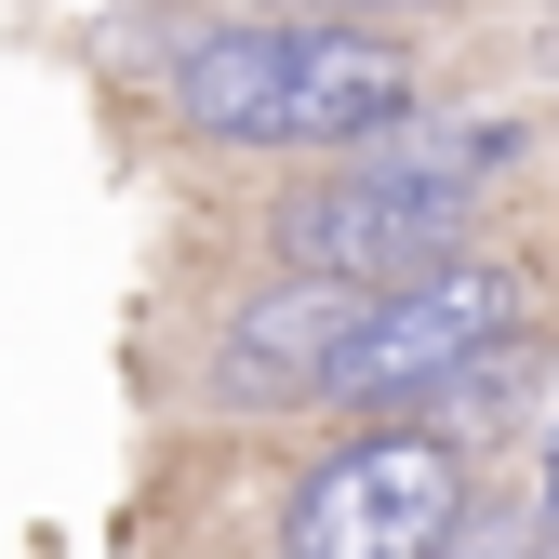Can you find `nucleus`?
I'll use <instances>...</instances> for the list:
<instances>
[{"mask_svg": "<svg viewBox=\"0 0 559 559\" xmlns=\"http://www.w3.org/2000/svg\"><path fill=\"white\" fill-rule=\"evenodd\" d=\"M160 107L187 147L333 160L427 107V67H413V40L346 14H160Z\"/></svg>", "mask_w": 559, "mask_h": 559, "instance_id": "nucleus-1", "label": "nucleus"}, {"mask_svg": "<svg viewBox=\"0 0 559 559\" xmlns=\"http://www.w3.org/2000/svg\"><path fill=\"white\" fill-rule=\"evenodd\" d=\"M479 493V440L440 413H333V440L280 479V559H440Z\"/></svg>", "mask_w": 559, "mask_h": 559, "instance_id": "nucleus-2", "label": "nucleus"}, {"mask_svg": "<svg viewBox=\"0 0 559 559\" xmlns=\"http://www.w3.org/2000/svg\"><path fill=\"white\" fill-rule=\"evenodd\" d=\"M533 266L520 253H440V266H413L386 280V294L360 307V333H346V360L320 386V413H440L466 373H493L507 346H546L533 333Z\"/></svg>", "mask_w": 559, "mask_h": 559, "instance_id": "nucleus-3", "label": "nucleus"}, {"mask_svg": "<svg viewBox=\"0 0 559 559\" xmlns=\"http://www.w3.org/2000/svg\"><path fill=\"white\" fill-rule=\"evenodd\" d=\"M466 240H479V200L440 187V174H413V160H386L373 133H360V147H333L320 174H294V187H280V214H266V253H280V266L360 280V294H386V280L440 266V253H466Z\"/></svg>", "mask_w": 559, "mask_h": 559, "instance_id": "nucleus-4", "label": "nucleus"}, {"mask_svg": "<svg viewBox=\"0 0 559 559\" xmlns=\"http://www.w3.org/2000/svg\"><path fill=\"white\" fill-rule=\"evenodd\" d=\"M360 307H373L360 280L280 266L253 307H227L200 400H214V413H320V386H333V360H346V333H360Z\"/></svg>", "mask_w": 559, "mask_h": 559, "instance_id": "nucleus-5", "label": "nucleus"}, {"mask_svg": "<svg viewBox=\"0 0 559 559\" xmlns=\"http://www.w3.org/2000/svg\"><path fill=\"white\" fill-rule=\"evenodd\" d=\"M533 520L559 533V346H546V413H533Z\"/></svg>", "mask_w": 559, "mask_h": 559, "instance_id": "nucleus-6", "label": "nucleus"}, {"mask_svg": "<svg viewBox=\"0 0 559 559\" xmlns=\"http://www.w3.org/2000/svg\"><path fill=\"white\" fill-rule=\"evenodd\" d=\"M333 14H440V0H333Z\"/></svg>", "mask_w": 559, "mask_h": 559, "instance_id": "nucleus-7", "label": "nucleus"}, {"mask_svg": "<svg viewBox=\"0 0 559 559\" xmlns=\"http://www.w3.org/2000/svg\"><path fill=\"white\" fill-rule=\"evenodd\" d=\"M520 559H559V533H533V546H520Z\"/></svg>", "mask_w": 559, "mask_h": 559, "instance_id": "nucleus-8", "label": "nucleus"}]
</instances>
